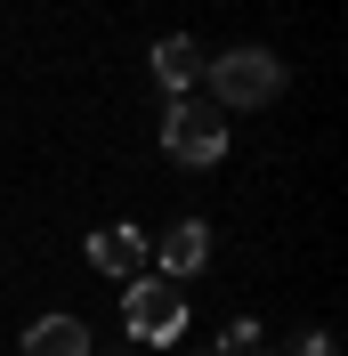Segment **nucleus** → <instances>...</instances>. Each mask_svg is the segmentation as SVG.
Listing matches in <instances>:
<instances>
[{"label": "nucleus", "instance_id": "1", "mask_svg": "<svg viewBox=\"0 0 348 356\" xmlns=\"http://www.w3.org/2000/svg\"><path fill=\"white\" fill-rule=\"evenodd\" d=\"M283 89V57H267V49H227V57H203V97H211L219 113L235 106V113H251V106H267Z\"/></svg>", "mask_w": 348, "mask_h": 356}, {"label": "nucleus", "instance_id": "2", "mask_svg": "<svg viewBox=\"0 0 348 356\" xmlns=\"http://www.w3.org/2000/svg\"><path fill=\"white\" fill-rule=\"evenodd\" d=\"M162 154L187 162V170H211V162L227 154V113H219L203 89H187V97L162 106Z\"/></svg>", "mask_w": 348, "mask_h": 356}, {"label": "nucleus", "instance_id": "3", "mask_svg": "<svg viewBox=\"0 0 348 356\" xmlns=\"http://www.w3.org/2000/svg\"><path fill=\"white\" fill-rule=\"evenodd\" d=\"M122 324H130V340L171 348V340L187 332V300H178V284H171V275H130V291H122Z\"/></svg>", "mask_w": 348, "mask_h": 356}, {"label": "nucleus", "instance_id": "4", "mask_svg": "<svg viewBox=\"0 0 348 356\" xmlns=\"http://www.w3.org/2000/svg\"><path fill=\"white\" fill-rule=\"evenodd\" d=\"M146 259H154V243L138 227H122V219L89 235V267H97V275H122V284H130V275H146Z\"/></svg>", "mask_w": 348, "mask_h": 356}, {"label": "nucleus", "instance_id": "5", "mask_svg": "<svg viewBox=\"0 0 348 356\" xmlns=\"http://www.w3.org/2000/svg\"><path fill=\"white\" fill-rule=\"evenodd\" d=\"M154 259H162V275H195V267L211 259V227L203 219H171V235L154 243Z\"/></svg>", "mask_w": 348, "mask_h": 356}, {"label": "nucleus", "instance_id": "6", "mask_svg": "<svg viewBox=\"0 0 348 356\" xmlns=\"http://www.w3.org/2000/svg\"><path fill=\"white\" fill-rule=\"evenodd\" d=\"M24 356H89V324L81 316H41V324H24Z\"/></svg>", "mask_w": 348, "mask_h": 356}, {"label": "nucleus", "instance_id": "7", "mask_svg": "<svg viewBox=\"0 0 348 356\" xmlns=\"http://www.w3.org/2000/svg\"><path fill=\"white\" fill-rule=\"evenodd\" d=\"M154 81L171 89V97H187V89L203 81V49L178 41V33H171V41H154Z\"/></svg>", "mask_w": 348, "mask_h": 356}, {"label": "nucleus", "instance_id": "8", "mask_svg": "<svg viewBox=\"0 0 348 356\" xmlns=\"http://www.w3.org/2000/svg\"><path fill=\"white\" fill-rule=\"evenodd\" d=\"M227 348H235V356H243V348H260V324H251V316H235V324H227Z\"/></svg>", "mask_w": 348, "mask_h": 356}, {"label": "nucleus", "instance_id": "9", "mask_svg": "<svg viewBox=\"0 0 348 356\" xmlns=\"http://www.w3.org/2000/svg\"><path fill=\"white\" fill-rule=\"evenodd\" d=\"M292 356H340V348H332V332H308V340H300Z\"/></svg>", "mask_w": 348, "mask_h": 356}, {"label": "nucleus", "instance_id": "10", "mask_svg": "<svg viewBox=\"0 0 348 356\" xmlns=\"http://www.w3.org/2000/svg\"><path fill=\"white\" fill-rule=\"evenodd\" d=\"M113 356H122V348H113Z\"/></svg>", "mask_w": 348, "mask_h": 356}]
</instances>
